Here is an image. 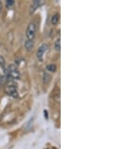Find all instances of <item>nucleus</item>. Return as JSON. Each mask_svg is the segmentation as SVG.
I'll list each match as a JSON object with an SVG mask.
<instances>
[{"label": "nucleus", "instance_id": "nucleus-11", "mask_svg": "<svg viewBox=\"0 0 135 149\" xmlns=\"http://www.w3.org/2000/svg\"><path fill=\"white\" fill-rule=\"evenodd\" d=\"M14 4H15V2L12 1V0H8V1H6V6L8 8L11 7Z\"/></svg>", "mask_w": 135, "mask_h": 149}, {"label": "nucleus", "instance_id": "nucleus-10", "mask_svg": "<svg viewBox=\"0 0 135 149\" xmlns=\"http://www.w3.org/2000/svg\"><path fill=\"white\" fill-rule=\"evenodd\" d=\"M0 66L2 68V69H6V61H5V59L2 56L0 55Z\"/></svg>", "mask_w": 135, "mask_h": 149}, {"label": "nucleus", "instance_id": "nucleus-2", "mask_svg": "<svg viewBox=\"0 0 135 149\" xmlns=\"http://www.w3.org/2000/svg\"><path fill=\"white\" fill-rule=\"evenodd\" d=\"M7 77L10 80H19L20 78V72L15 65L11 64L7 69Z\"/></svg>", "mask_w": 135, "mask_h": 149}, {"label": "nucleus", "instance_id": "nucleus-13", "mask_svg": "<svg viewBox=\"0 0 135 149\" xmlns=\"http://www.w3.org/2000/svg\"><path fill=\"white\" fill-rule=\"evenodd\" d=\"M44 113H45V117H46V118H47V111H44Z\"/></svg>", "mask_w": 135, "mask_h": 149}, {"label": "nucleus", "instance_id": "nucleus-6", "mask_svg": "<svg viewBox=\"0 0 135 149\" xmlns=\"http://www.w3.org/2000/svg\"><path fill=\"white\" fill-rule=\"evenodd\" d=\"M34 42L33 40H28L27 39L26 41L25 42V47L26 49L28 51H30L33 49V47H34Z\"/></svg>", "mask_w": 135, "mask_h": 149}, {"label": "nucleus", "instance_id": "nucleus-9", "mask_svg": "<svg viewBox=\"0 0 135 149\" xmlns=\"http://www.w3.org/2000/svg\"><path fill=\"white\" fill-rule=\"evenodd\" d=\"M47 69L50 72H55L56 70V65L53 64H51L47 66Z\"/></svg>", "mask_w": 135, "mask_h": 149}, {"label": "nucleus", "instance_id": "nucleus-4", "mask_svg": "<svg viewBox=\"0 0 135 149\" xmlns=\"http://www.w3.org/2000/svg\"><path fill=\"white\" fill-rule=\"evenodd\" d=\"M48 49V46H47V44H43L42 45L40 46L39 48L38 49V51H37V58L42 61V59H43L44 54H45V52L47 51V50Z\"/></svg>", "mask_w": 135, "mask_h": 149}, {"label": "nucleus", "instance_id": "nucleus-3", "mask_svg": "<svg viewBox=\"0 0 135 149\" xmlns=\"http://www.w3.org/2000/svg\"><path fill=\"white\" fill-rule=\"evenodd\" d=\"M26 37L28 40H33L35 35V25L34 23H30L26 29Z\"/></svg>", "mask_w": 135, "mask_h": 149}, {"label": "nucleus", "instance_id": "nucleus-12", "mask_svg": "<svg viewBox=\"0 0 135 149\" xmlns=\"http://www.w3.org/2000/svg\"><path fill=\"white\" fill-rule=\"evenodd\" d=\"M2 3L0 2V13L2 12Z\"/></svg>", "mask_w": 135, "mask_h": 149}, {"label": "nucleus", "instance_id": "nucleus-1", "mask_svg": "<svg viewBox=\"0 0 135 149\" xmlns=\"http://www.w3.org/2000/svg\"><path fill=\"white\" fill-rule=\"evenodd\" d=\"M5 91L9 96H12V97H15L17 98L18 96L17 93V84L13 80H10L7 81V83L5 85Z\"/></svg>", "mask_w": 135, "mask_h": 149}, {"label": "nucleus", "instance_id": "nucleus-7", "mask_svg": "<svg viewBox=\"0 0 135 149\" xmlns=\"http://www.w3.org/2000/svg\"><path fill=\"white\" fill-rule=\"evenodd\" d=\"M54 47H55V49L56 51H60V49H61V39L60 38H59L55 42V44H54Z\"/></svg>", "mask_w": 135, "mask_h": 149}, {"label": "nucleus", "instance_id": "nucleus-5", "mask_svg": "<svg viewBox=\"0 0 135 149\" xmlns=\"http://www.w3.org/2000/svg\"><path fill=\"white\" fill-rule=\"evenodd\" d=\"M39 6H40V1H37V0L33 1V4L31 5L30 8H29V14H30V15H33V13L35 11V10L37 9Z\"/></svg>", "mask_w": 135, "mask_h": 149}, {"label": "nucleus", "instance_id": "nucleus-8", "mask_svg": "<svg viewBox=\"0 0 135 149\" xmlns=\"http://www.w3.org/2000/svg\"><path fill=\"white\" fill-rule=\"evenodd\" d=\"M59 19H60V17H59L58 14L54 15L52 17V24L53 25H56L58 24V22H59Z\"/></svg>", "mask_w": 135, "mask_h": 149}]
</instances>
